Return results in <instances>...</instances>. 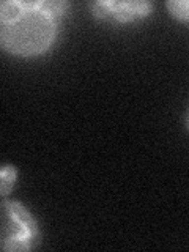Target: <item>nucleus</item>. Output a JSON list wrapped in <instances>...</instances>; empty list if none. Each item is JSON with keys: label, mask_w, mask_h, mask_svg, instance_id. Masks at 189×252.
<instances>
[{"label": "nucleus", "mask_w": 189, "mask_h": 252, "mask_svg": "<svg viewBox=\"0 0 189 252\" xmlns=\"http://www.w3.org/2000/svg\"><path fill=\"white\" fill-rule=\"evenodd\" d=\"M65 0H5L0 5V46L21 59L41 57L57 41L68 13Z\"/></svg>", "instance_id": "1"}, {"label": "nucleus", "mask_w": 189, "mask_h": 252, "mask_svg": "<svg viewBox=\"0 0 189 252\" xmlns=\"http://www.w3.org/2000/svg\"><path fill=\"white\" fill-rule=\"evenodd\" d=\"M0 240L5 252H29L41 243V228L36 218L22 202L2 199V228Z\"/></svg>", "instance_id": "2"}, {"label": "nucleus", "mask_w": 189, "mask_h": 252, "mask_svg": "<svg viewBox=\"0 0 189 252\" xmlns=\"http://www.w3.org/2000/svg\"><path fill=\"white\" fill-rule=\"evenodd\" d=\"M155 10L150 0H94L90 5L92 16L99 22L132 24L148 18Z\"/></svg>", "instance_id": "3"}, {"label": "nucleus", "mask_w": 189, "mask_h": 252, "mask_svg": "<svg viewBox=\"0 0 189 252\" xmlns=\"http://www.w3.org/2000/svg\"><path fill=\"white\" fill-rule=\"evenodd\" d=\"M18 167L13 164H3L0 169V197L5 199L11 192L18 183Z\"/></svg>", "instance_id": "4"}, {"label": "nucleus", "mask_w": 189, "mask_h": 252, "mask_svg": "<svg viewBox=\"0 0 189 252\" xmlns=\"http://www.w3.org/2000/svg\"><path fill=\"white\" fill-rule=\"evenodd\" d=\"M165 8L175 21L189 24V0H169Z\"/></svg>", "instance_id": "5"}, {"label": "nucleus", "mask_w": 189, "mask_h": 252, "mask_svg": "<svg viewBox=\"0 0 189 252\" xmlns=\"http://www.w3.org/2000/svg\"><path fill=\"white\" fill-rule=\"evenodd\" d=\"M185 128L189 132V107L186 109V114H185Z\"/></svg>", "instance_id": "6"}]
</instances>
